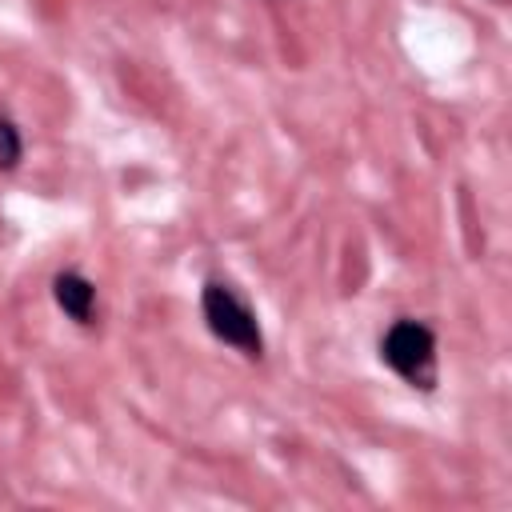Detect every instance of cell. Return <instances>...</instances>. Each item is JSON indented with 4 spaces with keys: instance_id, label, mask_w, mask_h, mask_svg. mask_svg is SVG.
<instances>
[{
    "instance_id": "4",
    "label": "cell",
    "mask_w": 512,
    "mask_h": 512,
    "mask_svg": "<svg viewBox=\"0 0 512 512\" xmlns=\"http://www.w3.org/2000/svg\"><path fill=\"white\" fill-rule=\"evenodd\" d=\"M24 156V140H20V128L0 112V172H12Z\"/></svg>"
},
{
    "instance_id": "1",
    "label": "cell",
    "mask_w": 512,
    "mask_h": 512,
    "mask_svg": "<svg viewBox=\"0 0 512 512\" xmlns=\"http://www.w3.org/2000/svg\"><path fill=\"white\" fill-rule=\"evenodd\" d=\"M200 312H204L208 332H212L220 344L236 348V352L248 356V360H260V356H264V332H260V320H256V312L248 308V300L236 296L232 284H224V280H208V284L200 288Z\"/></svg>"
},
{
    "instance_id": "3",
    "label": "cell",
    "mask_w": 512,
    "mask_h": 512,
    "mask_svg": "<svg viewBox=\"0 0 512 512\" xmlns=\"http://www.w3.org/2000/svg\"><path fill=\"white\" fill-rule=\"evenodd\" d=\"M52 300H56V308L68 316V320H76V324H92V316H96V284L88 280V276H80V272H56V280H52Z\"/></svg>"
},
{
    "instance_id": "2",
    "label": "cell",
    "mask_w": 512,
    "mask_h": 512,
    "mask_svg": "<svg viewBox=\"0 0 512 512\" xmlns=\"http://www.w3.org/2000/svg\"><path fill=\"white\" fill-rule=\"evenodd\" d=\"M380 360L412 388L432 392L436 388V332L420 320H392L380 336Z\"/></svg>"
}]
</instances>
